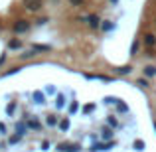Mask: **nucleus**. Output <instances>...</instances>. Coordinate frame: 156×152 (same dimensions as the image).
Segmentation results:
<instances>
[{"label":"nucleus","instance_id":"13","mask_svg":"<svg viewBox=\"0 0 156 152\" xmlns=\"http://www.w3.org/2000/svg\"><path fill=\"white\" fill-rule=\"evenodd\" d=\"M48 125H51V126L57 125V118H55V117H48Z\"/></svg>","mask_w":156,"mask_h":152},{"label":"nucleus","instance_id":"19","mask_svg":"<svg viewBox=\"0 0 156 152\" xmlns=\"http://www.w3.org/2000/svg\"><path fill=\"white\" fill-rule=\"evenodd\" d=\"M138 85H140V87H146V85H148V81H146V79H138Z\"/></svg>","mask_w":156,"mask_h":152},{"label":"nucleus","instance_id":"16","mask_svg":"<svg viewBox=\"0 0 156 152\" xmlns=\"http://www.w3.org/2000/svg\"><path fill=\"white\" fill-rule=\"evenodd\" d=\"M111 136H113V133H111V130H103V138H111Z\"/></svg>","mask_w":156,"mask_h":152},{"label":"nucleus","instance_id":"22","mask_svg":"<svg viewBox=\"0 0 156 152\" xmlns=\"http://www.w3.org/2000/svg\"><path fill=\"white\" fill-rule=\"evenodd\" d=\"M75 111H77V103H73L71 109H69V113H75Z\"/></svg>","mask_w":156,"mask_h":152},{"label":"nucleus","instance_id":"8","mask_svg":"<svg viewBox=\"0 0 156 152\" xmlns=\"http://www.w3.org/2000/svg\"><path fill=\"white\" fill-rule=\"evenodd\" d=\"M130 71H133V67H130V65H125V67L119 69V73H122V75H125V73H130Z\"/></svg>","mask_w":156,"mask_h":152},{"label":"nucleus","instance_id":"17","mask_svg":"<svg viewBox=\"0 0 156 152\" xmlns=\"http://www.w3.org/2000/svg\"><path fill=\"white\" fill-rule=\"evenodd\" d=\"M93 109H95V105H87V107H85V109H83V113H91Z\"/></svg>","mask_w":156,"mask_h":152},{"label":"nucleus","instance_id":"11","mask_svg":"<svg viewBox=\"0 0 156 152\" xmlns=\"http://www.w3.org/2000/svg\"><path fill=\"white\" fill-rule=\"evenodd\" d=\"M50 48L48 46H34V51H48Z\"/></svg>","mask_w":156,"mask_h":152},{"label":"nucleus","instance_id":"14","mask_svg":"<svg viewBox=\"0 0 156 152\" xmlns=\"http://www.w3.org/2000/svg\"><path fill=\"white\" fill-rule=\"evenodd\" d=\"M119 111H121V113H125V111H129V107H126L125 103H119Z\"/></svg>","mask_w":156,"mask_h":152},{"label":"nucleus","instance_id":"12","mask_svg":"<svg viewBox=\"0 0 156 152\" xmlns=\"http://www.w3.org/2000/svg\"><path fill=\"white\" fill-rule=\"evenodd\" d=\"M34 99H36V103H44V97H42V93H34Z\"/></svg>","mask_w":156,"mask_h":152},{"label":"nucleus","instance_id":"20","mask_svg":"<svg viewBox=\"0 0 156 152\" xmlns=\"http://www.w3.org/2000/svg\"><path fill=\"white\" fill-rule=\"evenodd\" d=\"M111 28H113V24H111V22H107V24H103V30L107 32V30H111Z\"/></svg>","mask_w":156,"mask_h":152},{"label":"nucleus","instance_id":"7","mask_svg":"<svg viewBox=\"0 0 156 152\" xmlns=\"http://www.w3.org/2000/svg\"><path fill=\"white\" fill-rule=\"evenodd\" d=\"M59 129H61V130H67V129H69V118H63V121L59 122Z\"/></svg>","mask_w":156,"mask_h":152},{"label":"nucleus","instance_id":"1","mask_svg":"<svg viewBox=\"0 0 156 152\" xmlns=\"http://www.w3.org/2000/svg\"><path fill=\"white\" fill-rule=\"evenodd\" d=\"M30 30V22H26V20H18V22L14 24V32L16 34H24V32Z\"/></svg>","mask_w":156,"mask_h":152},{"label":"nucleus","instance_id":"9","mask_svg":"<svg viewBox=\"0 0 156 152\" xmlns=\"http://www.w3.org/2000/svg\"><path fill=\"white\" fill-rule=\"evenodd\" d=\"M134 148L136 150H144V142L142 140H134Z\"/></svg>","mask_w":156,"mask_h":152},{"label":"nucleus","instance_id":"21","mask_svg":"<svg viewBox=\"0 0 156 152\" xmlns=\"http://www.w3.org/2000/svg\"><path fill=\"white\" fill-rule=\"evenodd\" d=\"M61 105H63V97L59 95V97H57V107H61Z\"/></svg>","mask_w":156,"mask_h":152},{"label":"nucleus","instance_id":"23","mask_svg":"<svg viewBox=\"0 0 156 152\" xmlns=\"http://www.w3.org/2000/svg\"><path fill=\"white\" fill-rule=\"evenodd\" d=\"M113 2H117V0H113Z\"/></svg>","mask_w":156,"mask_h":152},{"label":"nucleus","instance_id":"5","mask_svg":"<svg viewBox=\"0 0 156 152\" xmlns=\"http://www.w3.org/2000/svg\"><path fill=\"white\" fill-rule=\"evenodd\" d=\"M87 20H89V26H91V28H97V26H99V22H101L99 16H95V14H91Z\"/></svg>","mask_w":156,"mask_h":152},{"label":"nucleus","instance_id":"4","mask_svg":"<svg viewBox=\"0 0 156 152\" xmlns=\"http://www.w3.org/2000/svg\"><path fill=\"white\" fill-rule=\"evenodd\" d=\"M144 44H146L148 48H152L154 44H156V36H154V34H146V36H144Z\"/></svg>","mask_w":156,"mask_h":152},{"label":"nucleus","instance_id":"18","mask_svg":"<svg viewBox=\"0 0 156 152\" xmlns=\"http://www.w3.org/2000/svg\"><path fill=\"white\" fill-rule=\"evenodd\" d=\"M69 2H71L73 6H81V4H83V0H69Z\"/></svg>","mask_w":156,"mask_h":152},{"label":"nucleus","instance_id":"10","mask_svg":"<svg viewBox=\"0 0 156 152\" xmlns=\"http://www.w3.org/2000/svg\"><path fill=\"white\" fill-rule=\"evenodd\" d=\"M20 46H22V44H20V40H12V42H10V48H12V50H16V48H20Z\"/></svg>","mask_w":156,"mask_h":152},{"label":"nucleus","instance_id":"6","mask_svg":"<svg viewBox=\"0 0 156 152\" xmlns=\"http://www.w3.org/2000/svg\"><path fill=\"white\" fill-rule=\"evenodd\" d=\"M144 73H146L148 77H152V75H156V67H152V65H148V67L144 69Z\"/></svg>","mask_w":156,"mask_h":152},{"label":"nucleus","instance_id":"15","mask_svg":"<svg viewBox=\"0 0 156 152\" xmlns=\"http://www.w3.org/2000/svg\"><path fill=\"white\" fill-rule=\"evenodd\" d=\"M136 51H138V42H134L133 48H130V53H136Z\"/></svg>","mask_w":156,"mask_h":152},{"label":"nucleus","instance_id":"3","mask_svg":"<svg viewBox=\"0 0 156 152\" xmlns=\"http://www.w3.org/2000/svg\"><path fill=\"white\" fill-rule=\"evenodd\" d=\"M57 150H59V152H77V146H71V144H63V142H61V144L57 146Z\"/></svg>","mask_w":156,"mask_h":152},{"label":"nucleus","instance_id":"2","mask_svg":"<svg viewBox=\"0 0 156 152\" xmlns=\"http://www.w3.org/2000/svg\"><path fill=\"white\" fill-rule=\"evenodd\" d=\"M24 6H26L28 10L36 12V10H40V8H42V0H24Z\"/></svg>","mask_w":156,"mask_h":152}]
</instances>
